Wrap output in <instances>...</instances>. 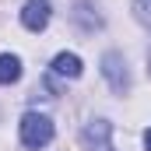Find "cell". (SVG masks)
Returning <instances> with one entry per match:
<instances>
[{
    "instance_id": "obj_2",
    "label": "cell",
    "mask_w": 151,
    "mask_h": 151,
    "mask_svg": "<svg viewBox=\"0 0 151 151\" xmlns=\"http://www.w3.org/2000/svg\"><path fill=\"white\" fill-rule=\"evenodd\" d=\"M102 77L109 81V88H113L116 95H127V91H130V70H127L123 53L109 49V53L102 56Z\"/></svg>"
},
{
    "instance_id": "obj_6",
    "label": "cell",
    "mask_w": 151,
    "mask_h": 151,
    "mask_svg": "<svg viewBox=\"0 0 151 151\" xmlns=\"http://www.w3.org/2000/svg\"><path fill=\"white\" fill-rule=\"evenodd\" d=\"M74 21L84 28V32H95V28H102V18L95 14V7H91L88 0H77V7H74Z\"/></svg>"
},
{
    "instance_id": "obj_1",
    "label": "cell",
    "mask_w": 151,
    "mask_h": 151,
    "mask_svg": "<svg viewBox=\"0 0 151 151\" xmlns=\"http://www.w3.org/2000/svg\"><path fill=\"white\" fill-rule=\"evenodd\" d=\"M18 134H21V144L25 148H46L49 141H53V119L42 113H25L21 116V123H18Z\"/></svg>"
},
{
    "instance_id": "obj_4",
    "label": "cell",
    "mask_w": 151,
    "mask_h": 151,
    "mask_svg": "<svg viewBox=\"0 0 151 151\" xmlns=\"http://www.w3.org/2000/svg\"><path fill=\"white\" fill-rule=\"evenodd\" d=\"M49 18H53V7H49L46 0H28V4L21 7V25H25L28 32H42V28L49 25Z\"/></svg>"
},
{
    "instance_id": "obj_9",
    "label": "cell",
    "mask_w": 151,
    "mask_h": 151,
    "mask_svg": "<svg viewBox=\"0 0 151 151\" xmlns=\"http://www.w3.org/2000/svg\"><path fill=\"white\" fill-rule=\"evenodd\" d=\"M148 74H151V53H148Z\"/></svg>"
},
{
    "instance_id": "obj_5",
    "label": "cell",
    "mask_w": 151,
    "mask_h": 151,
    "mask_svg": "<svg viewBox=\"0 0 151 151\" xmlns=\"http://www.w3.org/2000/svg\"><path fill=\"white\" fill-rule=\"evenodd\" d=\"M53 74H60V77H81V56L77 53H56L53 56Z\"/></svg>"
},
{
    "instance_id": "obj_3",
    "label": "cell",
    "mask_w": 151,
    "mask_h": 151,
    "mask_svg": "<svg viewBox=\"0 0 151 151\" xmlns=\"http://www.w3.org/2000/svg\"><path fill=\"white\" fill-rule=\"evenodd\" d=\"M109 134H113L109 119H91V123L81 130V141H84L88 151H113L109 148Z\"/></svg>"
},
{
    "instance_id": "obj_8",
    "label": "cell",
    "mask_w": 151,
    "mask_h": 151,
    "mask_svg": "<svg viewBox=\"0 0 151 151\" xmlns=\"http://www.w3.org/2000/svg\"><path fill=\"white\" fill-rule=\"evenodd\" d=\"M144 148L151 151V127H148V134H144Z\"/></svg>"
},
{
    "instance_id": "obj_7",
    "label": "cell",
    "mask_w": 151,
    "mask_h": 151,
    "mask_svg": "<svg viewBox=\"0 0 151 151\" xmlns=\"http://www.w3.org/2000/svg\"><path fill=\"white\" fill-rule=\"evenodd\" d=\"M21 77V60L14 53H0V84H14Z\"/></svg>"
}]
</instances>
